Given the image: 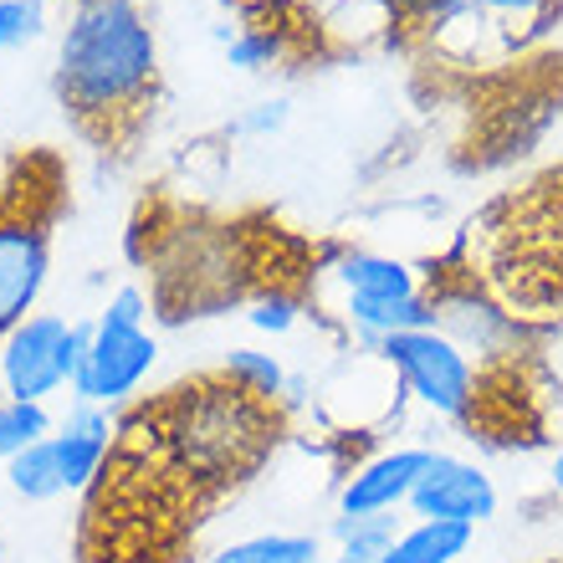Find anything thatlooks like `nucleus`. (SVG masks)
I'll use <instances>...</instances> for the list:
<instances>
[{"mask_svg": "<svg viewBox=\"0 0 563 563\" xmlns=\"http://www.w3.org/2000/svg\"><path fill=\"white\" fill-rule=\"evenodd\" d=\"M159 36L139 0H77L57 42V98L88 134L134 123L154 98Z\"/></svg>", "mask_w": 563, "mask_h": 563, "instance_id": "1", "label": "nucleus"}, {"mask_svg": "<svg viewBox=\"0 0 563 563\" xmlns=\"http://www.w3.org/2000/svg\"><path fill=\"white\" fill-rule=\"evenodd\" d=\"M154 426H159V441L175 456L179 476L241 482V472H252L272 445L277 420H272V405L252 400L225 374H216V379H195V385L175 389L154 410Z\"/></svg>", "mask_w": 563, "mask_h": 563, "instance_id": "2", "label": "nucleus"}, {"mask_svg": "<svg viewBox=\"0 0 563 563\" xmlns=\"http://www.w3.org/2000/svg\"><path fill=\"white\" fill-rule=\"evenodd\" d=\"M154 364H159V339L148 333V292L139 282H123L119 292H108V302L92 312L88 358L73 379V400L113 410V405L134 400Z\"/></svg>", "mask_w": 563, "mask_h": 563, "instance_id": "3", "label": "nucleus"}, {"mask_svg": "<svg viewBox=\"0 0 563 563\" xmlns=\"http://www.w3.org/2000/svg\"><path fill=\"white\" fill-rule=\"evenodd\" d=\"M82 358H88V323L67 312H31L0 343V400L46 405L52 395L73 389Z\"/></svg>", "mask_w": 563, "mask_h": 563, "instance_id": "4", "label": "nucleus"}, {"mask_svg": "<svg viewBox=\"0 0 563 563\" xmlns=\"http://www.w3.org/2000/svg\"><path fill=\"white\" fill-rule=\"evenodd\" d=\"M52 277V216L36 210V195L21 185L0 190V343L42 312Z\"/></svg>", "mask_w": 563, "mask_h": 563, "instance_id": "5", "label": "nucleus"}, {"mask_svg": "<svg viewBox=\"0 0 563 563\" xmlns=\"http://www.w3.org/2000/svg\"><path fill=\"white\" fill-rule=\"evenodd\" d=\"M395 379L416 405H426L441 420H472L476 400H482V364L472 354H461L441 328H416V333H395L379 343Z\"/></svg>", "mask_w": 563, "mask_h": 563, "instance_id": "6", "label": "nucleus"}, {"mask_svg": "<svg viewBox=\"0 0 563 563\" xmlns=\"http://www.w3.org/2000/svg\"><path fill=\"white\" fill-rule=\"evenodd\" d=\"M426 297H430V312H435V328L456 343L461 354H472L476 364H497V358L518 354V343H522L518 312H507L476 282H441Z\"/></svg>", "mask_w": 563, "mask_h": 563, "instance_id": "7", "label": "nucleus"}, {"mask_svg": "<svg viewBox=\"0 0 563 563\" xmlns=\"http://www.w3.org/2000/svg\"><path fill=\"white\" fill-rule=\"evenodd\" d=\"M497 507H503L497 482H492L476 461L451 456V451H435V456H430L416 497H410V512H416V518H445V522H466V528L492 522Z\"/></svg>", "mask_w": 563, "mask_h": 563, "instance_id": "8", "label": "nucleus"}, {"mask_svg": "<svg viewBox=\"0 0 563 563\" xmlns=\"http://www.w3.org/2000/svg\"><path fill=\"white\" fill-rule=\"evenodd\" d=\"M435 445H389L339 482V512H400L416 497Z\"/></svg>", "mask_w": 563, "mask_h": 563, "instance_id": "9", "label": "nucleus"}, {"mask_svg": "<svg viewBox=\"0 0 563 563\" xmlns=\"http://www.w3.org/2000/svg\"><path fill=\"white\" fill-rule=\"evenodd\" d=\"M52 445H57V456H62L67 492H82L103 476L108 456H113V445H119V420L108 416L103 405L73 400V410L52 430Z\"/></svg>", "mask_w": 563, "mask_h": 563, "instance_id": "10", "label": "nucleus"}, {"mask_svg": "<svg viewBox=\"0 0 563 563\" xmlns=\"http://www.w3.org/2000/svg\"><path fill=\"white\" fill-rule=\"evenodd\" d=\"M343 328L354 333L358 354H379V343L395 333H416L435 328L430 297H343Z\"/></svg>", "mask_w": 563, "mask_h": 563, "instance_id": "11", "label": "nucleus"}, {"mask_svg": "<svg viewBox=\"0 0 563 563\" xmlns=\"http://www.w3.org/2000/svg\"><path fill=\"white\" fill-rule=\"evenodd\" d=\"M333 256V277H339L343 297H420V277L410 262L385 252H343L328 246Z\"/></svg>", "mask_w": 563, "mask_h": 563, "instance_id": "12", "label": "nucleus"}, {"mask_svg": "<svg viewBox=\"0 0 563 563\" xmlns=\"http://www.w3.org/2000/svg\"><path fill=\"white\" fill-rule=\"evenodd\" d=\"M559 0H395V11L410 21V26H420L426 36H435V31H445L451 21H461V15H487V21H538V15H549Z\"/></svg>", "mask_w": 563, "mask_h": 563, "instance_id": "13", "label": "nucleus"}, {"mask_svg": "<svg viewBox=\"0 0 563 563\" xmlns=\"http://www.w3.org/2000/svg\"><path fill=\"white\" fill-rule=\"evenodd\" d=\"M476 528L466 522H445V518H416L405 522V533L395 538V549L385 553V563H456L466 559Z\"/></svg>", "mask_w": 563, "mask_h": 563, "instance_id": "14", "label": "nucleus"}, {"mask_svg": "<svg viewBox=\"0 0 563 563\" xmlns=\"http://www.w3.org/2000/svg\"><path fill=\"white\" fill-rule=\"evenodd\" d=\"M5 487L21 503H57V497H67V476H62V456L52 445V435L26 445L15 461H5Z\"/></svg>", "mask_w": 563, "mask_h": 563, "instance_id": "15", "label": "nucleus"}, {"mask_svg": "<svg viewBox=\"0 0 563 563\" xmlns=\"http://www.w3.org/2000/svg\"><path fill=\"white\" fill-rule=\"evenodd\" d=\"M328 533H333L343 559L385 563V553L395 549V538L405 533V522L395 518V512H339Z\"/></svg>", "mask_w": 563, "mask_h": 563, "instance_id": "16", "label": "nucleus"}, {"mask_svg": "<svg viewBox=\"0 0 563 563\" xmlns=\"http://www.w3.org/2000/svg\"><path fill=\"white\" fill-rule=\"evenodd\" d=\"M206 563H323L318 533H252L216 549Z\"/></svg>", "mask_w": 563, "mask_h": 563, "instance_id": "17", "label": "nucleus"}, {"mask_svg": "<svg viewBox=\"0 0 563 563\" xmlns=\"http://www.w3.org/2000/svg\"><path fill=\"white\" fill-rule=\"evenodd\" d=\"M221 374L231 379L236 389H246L252 400H262V405H282V395H287V364H282L277 354H267V349H231V354L221 358Z\"/></svg>", "mask_w": 563, "mask_h": 563, "instance_id": "18", "label": "nucleus"}, {"mask_svg": "<svg viewBox=\"0 0 563 563\" xmlns=\"http://www.w3.org/2000/svg\"><path fill=\"white\" fill-rule=\"evenodd\" d=\"M225 42V62L236 73H272L282 57H287V31L272 26V21H256V26H221L216 31Z\"/></svg>", "mask_w": 563, "mask_h": 563, "instance_id": "19", "label": "nucleus"}, {"mask_svg": "<svg viewBox=\"0 0 563 563\" xmlns=\"http://www.w3.org/2000/svg\"><path fill=\"white\" fill-rule=\"evenodd\" d=\"M57 430L46 405H26V400H0V461H15L26 445L46 441Z\"/></svg>", "mask_w": 563, "mask_h": 563, "instance_id": "20", "label": "nucleus"}, {"mask_svg": "<svg viewBox=\"0 0 563 563\" xmlns=\"http://www.w3.org/2000/svg\"><path fill=\"white\" fill-rule=\"evenodd\" d=\"M297 318H302V302H297L287 287H267V292H256L252 302H246V323H252L256 333H267V339H287L297 328Z\"/></svg>", "mask_w": 563, "mask_h": 563, "instance_id": "21", "label": "nucleus"}, {"mask_svg": "<svg viewBox=\"0 0 563 563\" xmlns=\"http://www.w3.org/2000/svg\"><path fill=\"white\" fill-rule=\"evenodd\" d=\"M46 36V0H0V52H21V46Z\"/></svg>", "mask_w": 563, "mask_h": 563, "instance_id": "22", "label": "nucleus"}, {"mask_svg": "<svg viewBox=\"0 0 563 563\" xmlns=\"http://www.w3.org/2000/svg\"><path fill=\"white\" fill-rule=\"evenodd\" d=\"M287 119H292V103H287V98H262V103L246 108L231 129H236L241 139H267V134H282Z\"/></svg>", "mask_w": 563, "mask_h": 563, "instance_id": "23", "label": "nucleus"}, {"mask_svg": "<svg viewBox=\"0 0 563 563\" xmlns=\"http://www.w3.org/2000/svg\"><path fill=\"white\" fill-rule=\"evenodd\" d=\"M549 487L563 497V445H559V451H553V461H549Z\"/></svg>", "mask_w": 563, "mask_h": 563, "instance_id": "24", "label": "nucleus"}, {"mask_svg": "<svg viewBox=\"0 0 563 563\" xmlns=\"http://www.w3.org/2000/svg\"><path fill=\"white\" fill-rule=\"evenodd\" d=\"M231 5H241V11H256V5H272V0H231Z\"/></svg>", "mask_w": 563, "mask_h": 563, "instance_id": "25", "label": "nucleus"}, {"mask_svg": "<svg viewBox=\"0 0 563 563\" xmlns=\"http://www.w3.org/2000/svg\"><path fill=\"white\" fill-rule=\"evenodd\" d=\"M323 563H364V559H343V553H333V559H323Z\"/></svg>", "mask_w": 563, "mask_h": 563, "instance_id": "26", "label": "nucleus"}]
</instances>
